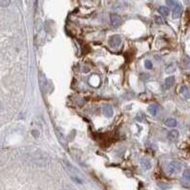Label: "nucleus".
Wrapping results in <instances>:
<instances>
[{
  "label": "nucleus",
  "mask_w": 190,
  "mask_h": 190,
  "mask_svg": "<svg viewBox=\"0 0 190 190\" xmlns=\"http://www.w3.org/2000/svg\"><path fill=\"white\" fill-rule=\"evenodd\" d=\"M11 3V0H0V6L1 7H7Z\"/></svg>",
  "instance_id": "17"
},
{
  "label": "nucleus",
  "mask_w": 190,
  "mask_h": 190,
  "mask_svg": "<svg viewBox=\"0 0 190 190\" xmlns=\"http://www.w3.org/2000/svg\"><path fill=\"white\" fill-rule=\"evenodd\" d=\"M110 20H111V24L113 27H119L121 24H123V19L121 17L118 15H111V17H110Z\"/></svg>",
  "instance_id": "4"
},
{
  "label": "nucleus",
  "mask_w": 190,
  "mask_h": 190,
  "mask_svg": "<svg viewBox=\"0 0 190 190\" xmlns=\"http://www.w3.org/2000/svg\"><path fill=\"white\" fill-rule=\"evenodd\" d=\"M181 12H182V6L180 2L177 1V3L172 7V17L174 19L179 18L181 15Z\"/></svg>",
  "instance_id": "2"
},
{
  "label": "nucleus",
  "mask_w": 190,
  "mask_h": 190,
  "mask_svg": "<svg viewBox=\"0 0 190 190\" xmlns=\"http://www.w3.org/2000/svg\"><path fill=\"white\" fill-rule=\"evenodd\" d=\"M155 19H156V23L157 24H162L164 21H162V18L160 17V16H155Z\"/></svg>",
  "instance_id": "19"
},
{
  "label": "nucleus",
  "mask_w": 190,
  "mask_h": 190,
  "mask_svg": "<svg viewBox=\"0 0 190 190\" xmlns=\"http://www.w3.org/2000/svg\"><path fill=\"white\" fill-rule=\"evenodd\" d=\"M108 43H109L110 47H112V48H118V47L120 45L121 43V38L119 36L116 35V36H112L110 38H109V41H108Z\"/></svg>",
  "instance_id": "3"
},
{
  "label": "nucleus",
  "mask_w": 190,
  "mask_h": 190,
  "mask_svg": "<svg viewBox=\"0 0 190 190\" xmlns=\"http://www.w3.org/2000/svg\"><path fill=\"white\" fill-rule=\"evenodd\" d=\"M159 185L162 188H169L170 187V185H161V184H159Z\"/></svg>",
  "instance_id": "20"
},
{
  "label": "nucleus",
  "mask_w": 190,
  "mask_h": 190,
  "mask_svg": "<svg viewBox=\"0 0 190 190\" xmlns=\"http://www.w3.org/2000/svg\"><path fill=\"white\" fill-rule=\"evenodd\" d=\"M144 67L146 68L147 70H151L153 68V64H152V61L151 60H145L144 62Z\"/></svg>",
  "instance_id": "16"
},
{
  "label": "nucleus",
  "mask_w": 190,
  "mask_h": 190,
  "mask_svg": "<svg viewBox=\"0 0 190 190\" xmlns=\"http://www.w3.org/2000/svg\"><path fill=\"white\" fill-rule=\"evenodd\" d=\"M181 65L184 69H190V57L188 56H184L181 58Z\"/></svg>",
  "instance_id": "9"
},
{
  "label": "nucleus",
  "mask_w": 190,
  "mask_h": 190,
  "mask_svg": "<svg viewBox=\"0 0 190 190\" xmlns=\"http://www.w3.org/2000/svg\"><path fill=\"white\" fill-rule=\"evenodd\" d=\"M181 170V164L180 161H172L171 162H169V164L167 165V172L170 175L178 174Z\"/></svg>",
  "instance_id": "1"
},
{
  "label": "nucleus",
  "mask_w": 190,
  "mask_h": 190,
  "mask_svg": "<svg viewBox=\"0 0 190 190\" xmlns=\"http://www.w3.org/2000/svg\"><path fill=\"white\" fill-rule=\"evenodd\" d=\"M184 180L187 182H190V170H185L184 172Z\"/></svg>",
  "instance_id": "15"
},
{
  "label": "nucleus",
  "mask_w": 190,
  "mask_h": 190,
  "mask_svg": "<svg viewBox=\"0 0 190 190\" xmlns=\"http://www.w3.org/2000/svg\"><path fill=\"white\" fill-rule=\"evenodd\" d=\"M140 164H141L142 168L145 169V170L151 168V162H150V161L147 160V159H142L140 161Z\"/></svg>",
  "instance_id": "11"
},
{
  "label": "nucleus",
  "mask_w": 190,
  "mask_h": 190,
  "mask_svg": "<svg viewBox=\"0 0 190 190\" xmlns=\"http://www.w3.org/2000/svg\"><path fill=\"white\" fill-rule=\"evenodd\" d=\"M161 110V106L159 104H151L148 106V112L151 116H157Z\"/></svg>",
  "instance_id": "6"
},
{
  "label": "nucleus",
  "mask_w": 190,
  "mask_h": 190,
  "mask_svg": "<svg viewBox=\"0 0 190 190\" xmlns=\"http://www.w3.org/2000/svg\"><path fill=\"white\" fill-rule=\"evenodd\" d=\"M179 92H180V95L184 98H185V99L190 98V93H189V90H188V88H187L186 85H181L180 87V91Z\"/></svg>",
  "instance_id": "7"
},
{
  "label": "nucleus",
  "mask_w": 190,
  "mask_h": 190,
  "mask_svg": "<svg viewBox=\"0 0 190 190\" xmlns=\"http://www.w3.org/2000/svg\"><path fill=\"white\" fill-rule=\"evenodd\" d=\"M179 131L178 130H172L168 133V139L170 140L171 141H175L177 140L178 138H179Z\"/></svg>",
  "instance_id": "10"
},
{
  "label": "nucleus",
  "mask_w": 190,
  "mask_h": 190,
  "mask_svg": "<svg viewBox=\"0 0 190 190\" xmlns=\"http://www.w3.org/2000/svg\"><path fill=\"white\" fill-rule=\"evenodd\" d=\"M174 84H175V78L174 77H168L164 81L162 88H164V90H168V89H170Z\"/></svg>",
  "instance_id": "5"
},
{
  "label": "nucleus",
  "mask_w": 190,
  "mask_h": 190,
  "mask_svg": "<svg viewBox=\"0 0 190 190\" xmlns=\"http://www.w3.org/2000/svg\"><path fill=\"white\" fill-rule=\"evenodd\" d=\"M164 124L167 126V127H175L177 125V120L170 118V119H167L165 121H164Z\"/></svg>",
  "instance_id": "12"
},
{
  "label": "nucleus",
  "mask_w": 190,
  "mask_h": 190,
  "mask_svg": "<svg viewBox=\"0 0 190 190\" xmlns=\"http://www.w3.org/2000/svg\"><path fill=\"white\" fill-rule=\"evenodd\" d=\"M166 3L170 8H172V7L177 3V1H176V0H166Z\"/></svg>",
  "instance_id": "18"
},
{
  "label": "nucleus",
  "mask_w": 190,
  "mask_h": 190,
  "mask_svg": "<svg viewBox=\"0 0 190 190\" xmlns=\"http://www.w3.org/2000/svg\"><path fill=\"white\" fill-rule=\"evenodd\" d=\"M159 12L161 13V15L162 16H167L169 15V9L167 8V7H164V6L160 7Z\"/></svg>",
  "instance_id": "14"
},
{
  "label": "nucleus",
  "mask_w": 190,
  "mask_h": 190,
  "mask_svg": "<svg viewBox=\"0 0 190 190\" xmlns=\"http://www.w3.org/2000/svg\"><path fill=\"white\" fill-rule=\"evenodd\" d=\"M103 115L107 118H111L113 116V108L110 104H104L102 107Z\"/></svg>",
  "instance_id": "8"
},
{
  "label": "nucleus",
  "mask_w": 190,
  "mask_h": 190,
  "mask_svg": "<svg viewBox=\"0 0 190 190\" xmlns=\"http://www.w3.org/2000/svg\"><path fill=\"white\" fill-rule=\"evenodd\" d=\"M176 71V65L175 63H170V64H168L165 68V72L166 74H172Z\"/></svg>",
  "instance_id": "13"
}]
</instances>
